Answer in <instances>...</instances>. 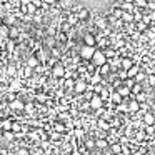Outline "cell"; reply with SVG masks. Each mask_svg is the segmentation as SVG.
<instances>
[{"mask_svg": "<svg viewBox=\"0 0 155 155\" xmlns=\"http://www.w3.org/2000/svg\"><path fill=\"white\" fill-rule=\"evenodd\" d=\"M12 125H14V118L7 117L0 120V130H12Z\"/></svg>", "mask_w": 155, "mask_h": 155, "instance_id": "obj_6", "label": "cell"}, {"mask_svg": "<svg viewBox=\"0 0 155 155\" xmlns=\"http://www.w3.org/2000/svg\"><path fill=\"white\" fill-rule=\"evenodd\" d=\"M95 52H97V45H87V44H84L80 47V50H78V54H80L82 58H85V60H92V57H94Z\"/></svg>", "mask_w": 155, "mask_h": 155, "instance_id": "obj_1", "label": "cell"}, {"mask_svg": "<svg viewBox=\"0 0 155 155\" xmlns=\"http://www.w3.org/2000/svg\"><path fill=\"white\" fill-rule=\"evenodd\" d=\"M92 62H94L95 65H98V67H100V65H104L105 62H107V55H105L104 48H98L97 47V52H95L94 57H92Z\"/></svg>", "mask_w": 155, "mask_h": 155, "instance_id": "obj_2", "label": "cell"}, {"mask_svg": "<svg viewBox=\"0 0 155 155\" xmlns=\"http://www.w3.org/2000/svg\"><path fill=\"white\" fill-rule=\"evenodd\" d=\"M98 72H100V74L104 75V77H108V75H110V72H112L110 64H108V62H105L104 65H100V67H98Z\"/></svg>", "mask_w": 155, "mask_h": 155, "instance_id": "obj_12", "label": "cell"}, {"mask_svg": "<svg viewBox=\"0 0 155 155\" xmlns=\"http://www.w3.org/2000/svg\"><path fill=\"white\" fill-rule=\"evenodd\" d=\"M117 92H118V94H120L124 98H125V97H130V95H132V88L128 87V85H125V84L120 85V87L117 88Z\"/></svg>", "mask_w": 155, "mask_h": 155, "instance_id": "obj_10", "label": "cell"}, {"mask_svg": "<svg viewBox=\"0 0 155 155\" xmlns=\"http://www.w3.org/2000/svg\"><path fill=\"white\" fill-rule=\"evenodd\" d=\"M134 4L137 5V7H140V8H145L148 5V0H135Z\"/></svg>", "mask_w": 155, "mask_h": 155, "instance_id": "obj_16", "label": "cell"}, {"mask_svg": "<svg viewBox=\"0 0 155 155\" xmlns=\"http://www.w3.org/2000/svg\"><path fill=\"white\" fill-rule=\"evenodd\" d=\"M110 100H114L115 104H122V102H124V97H122L117 90H114V92H112V95H110Z\"/></svg>", "mask_w": 155, "mask_h": 155, "instance_id": "obj_15", "label": "cell"}, {"mask_svg": "<svg viewBox=\"0 0 155 155\" xmlns=\"http://www.w3.org/2000/svg\"><path fill=\"white\" fill-rule=\"evenodd\" d=\"M88 88V82L82 80V78H77V84H75V94H84L85 90Z\"/></svg>", "mask_w": 155, "mask_h": 155, "instance_id": "obj_4", "label": "cell"}, {"mask_svg": "<svg viewBox=\"0 0 155 155\" xmlns=\"http://www.w3.org/2000/svg\"><path fill=\"white\" fill-rule=\"evenodd\" d=\"M153 74H155V72H153Z\"/></svg>", "mask_w": 155, "mask_h": 155, "instance_id": "obj_19", "label": "cell"}, {"mask_svg": "<svg viewBox=\"0 0 155 155\" xmlns=\"http://www.w3.org/2000/svg\"><path fill=\"white\" fill-rule=\"evenodd\" d=\"M97 140V148H102V150H105V148L110 147V142L107 140V138H95Z\"/></svg>", "mask_w": 155, "mask_h": 155, "instance_id": "obj_13", "label": "cell"}, {"mask_svg": "<svg viewBox=\"0 0 155 155\" xmlns=\"http://www.w3.org/2000/svg\"><path fill=\"white\" fill-rule=\"evenodd\" d=\"M152 102H153V105H155V97H153V98H152Z\"/></svg>", "mask_w": 155, "mask_h": 155, "instance_id": "obj_17", "label": "cell"}, {"mask_svg": "<svg viewBox=\"0 0 155 155\" xmlns=\"http://www.w3.org/2000/svg\"><path fill=\"white\" fill-rule=\"evenodd\" d=\"M125 2H135V0H125Z\"/></svg>", "mask_w": 155, "mask_h": 155, "instance_id": "obj_18", "label": "cell"}, {"mask_svg": "<svg viewBox=\"0 0 155 155\" xmlns=\"http://www.w3.org/2000/svg\"><path fill=\"white\" fill-rule=\"evenodd\" d=\"M77 14H78V17H80V20H84V22H87V20H90V18H92V12L88 10L87 7H82Z\"/></svg>", "mask_w": 155, "mask_h": 155, "instance_id": "obj_8", "label": "cell"}, {"mask_svg": "<svg viewBox=\"0 0 155 155\" xmlns=\"http://www.w3.org/2000/svg\"><path fill=\"white\" fill-rule=\"evenodd\" d=\"M84 44L87 45H97V37H95V34H92V32H85L84 34Z\"/></svg>", "mask_w": 155, "mask_h": 155, "instance_id": "obj_5", "label": "cell"}, {"mask_svg": "<svg viewBox=\"0 0 155 155\" xmlns=\"http://www.w3.org/2000/svg\"><path fill=\"white\" fill-rule=\"evenodd\" d=\"M143 122L147 125H155V114L152 110H148V112H145L143 114Z\"/></svg>", "mask_w": 155, "mask_h": 155, "instance_id": "obj_9", "label": "cell"}, {"mask_svg": "<svg viewBox=\"0 0 155 155\" xmlns=\"http://www.w3.org/2000/svg\"><path fill=\"white\" fill-rule=\"evenodd\" d=\"M140 108H142V104L137 100V98H134V100L128 102V110H130V115H132V114H137Z\"/></svg>", "mask_w": 155, "mask_h": 155, "instance_id": "obj_7", "label": "cell"}, {"mask_svg": "<svg viewBox=\"0 0 155 155\" xmlns=\"http://www.w3.org/2000/svg\"><path fill=\"white\" fill-rule=\"evenodd\" d=\"M147 77H148V74L143 70V68H140V72H138V74L135 75V80H137V82H140V84H143V82L147 80Z\"/></svg>", "mask_w": 155, "mask_h": 155, "instance_id": "obj_14", "label": "cell"}, {"mask_svg": "<svg viewBox=\"0 0 155 155\" xmlns=\"http://www.w3.org/2000/svg\"><path fill=\"white\" fill-rule=\"evenodd\" d=\"M134 65H135V62H134V58H132V57H124V58H122V68L130 70Z\"/></svg>", "mask_w": 155, "mask_h": 155, "instance_id": "obj_11", "label": "cell"}, {"mask_svg": "<svg viewBox=\"0 0 155 155\" xmlns=\"http://www.w3.org/2000/svg\"><path fill=\"white\" fill-rule=\"evenodd\" d=\"M65 74H67V67H65L62 62H58L57 65H55L54 68H52V77L54 78H60V77H65Z\"/></svg>", "mask_w": 155, "mask_h": 155, "instance_id": "obj_3", "label": "cell"}]
</instances>
